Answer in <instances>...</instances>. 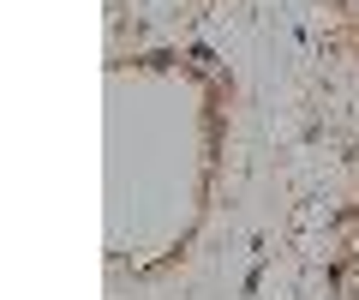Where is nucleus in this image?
Segmentation results:
<instances>
[]
</instances>
